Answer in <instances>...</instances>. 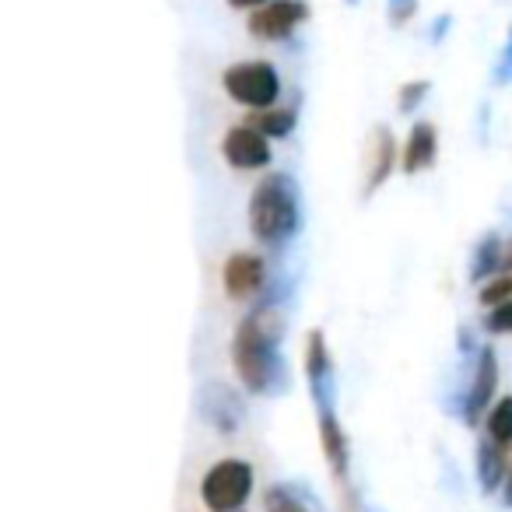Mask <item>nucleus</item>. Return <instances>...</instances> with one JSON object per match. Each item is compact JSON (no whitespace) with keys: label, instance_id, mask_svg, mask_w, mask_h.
<instances>
[{"label":"nucleus","instance_id":"nucleus-21","mask_svg":"<svg viewBox=\"0 0 512 512\" xmlns=\"http://www.w3.org/2000/svg\"><path fill=\"white\" fill-rule=\"evenodd\" d=\"M484 330H488V334H512V302H502V306L488 309Z\"/></svg>","mask_w":512,"mask_h":512},{"label":"nucleus","instance_id":"nucleus-20","mask_svg":"<svg viewBox=\"0 0 512 512\" xmlns=\"http://www.w3.org/2000/svg\"><path fill=\"white\" fill-rule=\"evenodd\" d=\"M425 95H428V81H407L397 95V109L400 113H414L425 102Z\"/></svg>","mask_w":512,"mask_h":512},{"label":"nucleus","instance_id":"nucleus-27","mask_svg":"<svg viewBox=\"0 0 512 512\" xmlns=\"http://www.w3.org/2000/svg\"><path fill=\"white\" fill-rule=\"evenodd\" d=\"M351 4H355V0H351Z\"/></svg>","mask_w":512,"mask_h":512},{"label":"nucleus","instance_id":"nucleus-13","mask_svg":"<svg viewBox=\"0 0 512 512\" xmlns=\"http://www.w3.org/2000/svg\"><path fill=\"white\" fill-rule=\"evenodd\" d=\"M435 155H439V134H435V127L432 123H414L404 144V172L407 176H418V172H425L435 162Z\"/></svg>","mask_w":512,"mask_h":512},{"label":"nucleus","instance_id":"nucleus-12","mask_svg":"<svg viewBox=\"0 0 512 512\" xmlns=\"http://www.w3.org/2000/svg\"><path fill=\"white\" fill-rule=\"evenodd\" d=\"M474 463H477V481H481V491L484 495H491V491H498L505 484V477H509V449L498 446L495 439H481L474 449Z\"/></svg>","mask_w":512,"mask_h":512},{"label":"nucleus","instance_id":"nucleus-4","mask_svg":"<svg viewBox=\"0 0 512 512\" xmlns=\"http://www.w3.org/2000/svg\"><path fill=\"white\" fill-rule=\"evenodd\" d=\"M253 491V467L246 460H221L200 481V498L211 512H242Z\"/></svg>","mask_w":512,"mask_h":512},{"label":"nucleus","instance_id":"nucleus-3","mask_svg":"<svg viewBox=\"0 0 512 512\" xmlns=\"http://www.w3.org/2000/svg\"><path fill=\"white\" fill-rule=\"evenodd\" d=\"M221 85H225L228 99H235L239 106L253 109H271L281 95V78L271 64L264 60H249V64H235L221 74Z\"/></svg>","mask_w":512,"mask_h":512},{"label":"nucleus","instance_id":"nucleus-23","mask_svg":"<svg viewBox=\"0 0 512 512\" xmlns=\"http://www.w3.org/2000/svg\"><path fill=\"white\" fill-rule=\"evenodd\" d=\"M498 274H512V239L502 242V264H498Z\"/></svg>","mask_w":512,"mask_h":512},{"label":"nucleus","instance_id":"nucleus-18","mask_svg":"<svg viewBox=\"0 0 512 512\" xmlns=\"http://www.w3.org/2000/svg\"><path fill=\"white\" fill-rule=\"evenodd\" d=\"M488 435L498 446L512 449V397H502L488 411Z\"/></svg>","mask_w":512,"mask_h":512},{"label":"nucleus","instance_id":"nucleus-26","mask_svg":"<svg viewBox=\"0 0 512 512\" xmlns=\"http://www.w3.org/2000/svg\"><path fill=\"white\" fill-rule=\"evenodd\" d=\"M502 502L512 509V467H509V477H505V484H502Z\"/></svg>","mask_w":512,"mask_h":512},{"label":"nucleus","instance_id":"nucleus-8","mask_svg":"<svg viewBox=\"0 0 512 512\" xmlns=\"http://www.w3.org/2000/svg\"><path fill=\"white\" fill-rule=\"evenodd\" d=\"M495 390H498V355L495 348H481L477 351V362H474V376H470V386L463 393V421L470 428H477V421L484 418V411L491 407L495 400Z\"/></svg>","mask_w":512,"mask_h":512},{"label":"nucleus","instance_id":"nucleus-5","mask_svg":"<svg viewBox=\"0 0 512 512\" xmlns=\"http://www.w3.org/2000/svg\"><path fill=\"white\" fill-rule=\"evenodd\" d=\"M316 421H320V446H323V456H327L330 474H334V484L344 491L351 509H358L355 481H351V446H348V435H344L341 418H337V407L316 411Z\"/></svg>","mask_w":512,"mask_h":512},{"label":"nucleus","instance_id":"nucleus-22","mask_svg":"<svg viewBox=\"0 0 512 512\" xmlns=\"http://www.w3.org/2000/svg\"><path fill=\"white\" fill-rule=\"evenodd\" d=\"M418 11V0H390V22L393 25H407Z\"/></svg>","mask_w":512,"mask_h":512},{"label":"nucleus","instance_id":"nucleus-2","mask_svg":"<svg viewBox=\"0 0 512 512\" xmlns=\"http://www.w3.org/2000/svg\"><path fill=\"white\" fill-rule=\"evenodd\" d=\"M302 225V197L299 186L285 172H271L267 179H260V186L253 190L249 200V228L264 246L281 249L299 235Z\"/></svg>","mask_w":512,"mask_h":512},{"label":"nucleus","instance_id":"nucleus-14","mask_svg":"<svg viewBox=\"0 0 512 512\" xmlns=\"http://www.w3.org/2000/svg\"><path fill=\"white\" fill-rule=\"evenodd\" d=\"M393 165H397V141H393L390 127H376V162H372L369 183H365V197H372L393 176Z\"/></svg>","mask_w":512,"mask_h":512},{"label":"nucleus","instance_id":"nucleus-25","mask_svg":"<svg viewBox=\"0 0 512 512\" xmlns=\"http://www.w3.org/2000/svg\"><path fill=\"white\" fill-rule=\"evenodd\" d=\"M449 25H453V18H449V15H442L439 22L432 25V39H435V43H439V39L446 36V29H449Z\"/></svg>","mask_w":512,"mask_h":512},{"label":"nucleus","instance_id":"nucleus-1","mask_svg":"<svg viewBox=\"0 0 512 512\" xmlns=\"http://www.w3.org/2000/svg\"><path fill=\"white\" fill-rule=\"evenodd\" d=\"M281 334L285 323L281 313L271 306L253 309L249 316H242V323L235 327L232 337V365L239 383L249 393H271L278 390L281 376H285V362H281Z\"/></svg>","mask_w":512,"mask_h":512},{"label":"nucleus","instance_id":"nucleus-7","mask_svg":"<svg viewBox=\"0 0 512 512\" xmlns=\"http://www.w3.org/2000/svg\"><path fill=\"white\" fill-rule=\"evenodd\" d=\"M306 383L313 407H337V379H334V358H330L327 337L323 330H309L306 337Z\"/></svg>","mask_w":512,"mask_h":512},{"label":"nucleus","instance_id":"nucleus-11","mask_svg":"<svg viewBox=\"0 0 512 512\" xmlns=\"http://www.w3.org/2000/svg\"><path fill=\"white\" fill-rule=\"evenodd\" d=\"M221 281H225V292L228 299L235 302H246L253 299L267 281V267H264V256L256 253H232L221 267Z\"/></svg>","mask_w":512,"mask_h":512},{"label":"nucleus","instance_id":"nucleus-17","mask_svg":"<svg viewBox=\"0 0 512 512\" xmlns=\"http://www.w3.org/2000/svg\"><path fill=\"white\" fill-rule=\"evenodd\" d=\"M264 512H316V509L309 505L302 488H295V484H274L264 495Z\"/></svg>","mask_w":512,"mask_h":512},{"label":"nucleus","instance_id":"nucleus-24","mask_svg":"<svg viewBox=\"0 0 512 512\" xmlns=\"http://www.w3.org/2000/svg\"><path fill=\"white\" fill-rule=\"evenodd\" d=\"M235 11H256V8H264V4H271V0H228Z\"/></svg>","mask_w":512,"mask_h":512},{"label":"nucleus","instance_id":"nucleus-15","mask_svg":"<svg viewBox=\"0 0 512 512\" xmlns=\"http://www.w3.org/2000/svg\"><path fill=\"white\" fill-rule=\"evenodd\" d=\"M295 109H253L246 116V127L260 130L264 137H288L295 130Z\"/></svg>","mask_w":512,"mask_h":512},{"label":"nucleus","instance_id":"nucleus-6","mask_svg":"<svg viewBox=\"0 0 512 512\" xmlns=\"http://www.w3.org/2000/svg\"><path fill=\"white\" fill-rule=\"evenodd\" d=\"M309 18V4L306 0H271L264 8L249 11V36L264 39V43H278V39H288L302 22Z\"/></svg>","mask_w":512,"mask_h":512},{"label":"nucleus","instance_id":"nucleus-10","mask_svg":"<svg viewBox=\"0 0 512 512\" xmlns=\"http://www.w3.org/2000/svg\"><path fill=\"white\" fill-rule=\"evenodd\" d=\"M221 155L232 169H264V165H271V137L242 123V127H232L225 134Z\"/></svg>","mask_w":512,"mask_h":512},{"label":"nucleus","instance_id":"nucleus-16","mask_svg":"<svg viewBox=\"0 0 512 512\" xmlns=\"http://www.w3.org/2000/svg\"><path fill=\"white\" fill-rule=\"evenodd\" d=\"M502 235H484L474 249V260H470V281H484L488 274L498 271L502 264Z\"/></svg>","mask_w":512,"mask_h":512},{"label":"nucleus","instance_id":"nucleus-9","mask_svg":"<svg viewBox=\"0 0 512 512\" xmlns=\"http://www.w3.org/2000/svg\"><path fill=\"white\" fill-rule=\"evenodd\" d=\"M200 418L221 435H235L246 421V404L235 390H228L225 383H207L197 397Z\"/></svg>","mask_w":512,"mask_h":512},{"label":"nucleus","instance_id":"nucleus-19","mask_svg":"<svg viewBox=\"0 0 512 512\" xmlns=\"http://www.w3.org/2000/svg\"><path fill=\"white\" fill-rule=\"evenodd\" d=\"M502 302H512V274H498L495 281H488V285L481 288V306L495 309V306H502Z\"/></svg>","mask_w":512,"mask_h":512}]
</instances>
